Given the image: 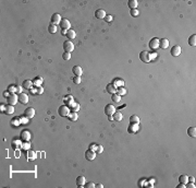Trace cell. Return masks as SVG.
Listing matches in <instances>:
<instances>
[{"label":"cell","mask_w":196,"mask_h":188,"mask_svg":"<svg viewBox=\"0 0 196 188\" xmlns=\"http://www.w3.org/2000/svg\"><path fill=\"white\" fill-rule=\"evenodd\" d=\"M189 44L191 46H195L196 45V34H192L189 38Z\"/></svg>","instance_id":"cell-28"},{"label":"cell","mask_w":196,"mask_h":188,"mask_svg":"<svg viewBox=\"0 0 196 188\" xmlns=\"http://www.w3.org/2000/svg\"><path fill=\"white\" fill-rule=\"evenodd\" d=\"M26 155H27V160H35L36 157H37V154H36V152L35 151H33V150H27V153H26Z\"/></svg>","instance_id":"cell-20"},{"label":"cell","mask_w":196,"mask_h":188,"mask_svg":"<svg viewBox=\"0 0 196 188\" xmlns=\"http://www.w3.org/2000/svg\"><path fill=\"white\" fill-rule=\"evenodd\" d=\"M111 100H112V102H114V103H119L120 101H121V96L114 93V94H112V96H111Z\"/></svg>","instance_id":"cell-34"},{"label":"cell","mask_w":196,"mask_h":188,"mask_svg":"<svg viewBox=\"0 0 196 188\" xmlns=\"http://www.w3.org/2000/svg\"><path fill=\"white\" fill-rule=\"evenodd\" d=\"M63 50H65L67 53H71L74 50V45L73 43L70 41H65L64 43H63Z\"/></svg>","instance_id":"cell-4"},{"label":"cell","mask_w":196,"mask_h":188,"mask_svg":"<svg viewBox=\"0 0 196 188\" xmlns=\"http://www.w3.org/2000/svg\"><path fill=\"white\" fill-rule=\"evenodd\" d=\"M19 101H20V103H22V104H27L28 103V95L25 93H20Z\"/></svg>","instance_id":"cell-13"},{"label":"cell","mask_w":196,"mask_h":188,"mask_svg":"<svg viewBox=\"0 0 196 188\" xmlns=\"http://www.w3.org/2000/svg\"><path fill=\"white\" fill-rule=\"evenodd\" d=\"M7 115H11L14 113V107L13 105H10V104H8V105H5V108H4V112Z\"/></svg>","instance_id":"cell-21"},{"label":"cell","mask_w":196,"mask_h":188,"mask_svg":"<svg viewBox=\"0 0 196 188\" xmlns=\"http://www.w3.org/2000/svg\"><path fill=\"white\" fill-rule=\"evenodd\" d=\"M181 50H182V49H181V47L179 45H176V46H173L172 48H171L170 53H171V55H172L173 57H178V56H180Z\"/></svg>","instance_id":"cell-10"},{"label":"cell","mask_w":196,"mask_h":188,"mask_svg":"<svg viewBox=\"0 0 196 188\" xmlns=\"http://www.w3.org/2000/svg\"><path fill=\"white\" fill-rule=\"evenodd\" d=\"M61 33H62V35H67V33H68V30H62V31H61Z\"/></svg>","instance_id":"cell-52"},{"label":"cell","mask_w":196,"mask_h":188,"mask_svg":"<svg viewBox=\"0 0 196 188\" xmlns=\"http://www.w3.org/2000/svg\"><path fill=\"white\" fill-rule=\"evenodd\" d=\"M67 36H68L69 40H74L75 36H76V33H75L74 30L70 29V30L68 31V33H67Z\"/></svg>","instance_id":"cell-24"},{"label":"cell","mask_w":196,"mask_h":188,"mask_svg":"<svg viewBox=\"0 0 196 188\" xmlns=\"http://www.w3.org/2000/svg\"><path fill=\"white\" fill-rule=\"evenodd\" d=\"M169 46V41L167 40V38H161V40H159V47L162 49H166L168 48Z\"/></svg>","instance_id":"cell-16"},{"label":"cell","mask_w":196,"mask_h":188,"mask_svg":"<svg viewBox=\"0 0 196 188\" xmlns=\"http://www.w3.org/2000/svg\"><path fill=\"white\" fill-rule=\"evenodd\" d=\"M194 181H195L194 176H190V177H188V183H194Z\"/></svg>","instance_id":"cell-48"},{"label":"cell","mask_w":196,"mask_h":188,"mask_svg":"<svg viewBox=\"0 0 196 188\" xmlns=\"http://www.w3.org/2000/svg\"><path fill=\"white\" fill-rule=\"evenodd\" d=\"M106 22H108V23H110V22H112V20H113V17L112 16H110V14H107L106 17H105V19H104Z\"/></svg>","instance_id":"cell-42"},{"label":"cell","mask_w":196,"mask_h":188,"mask_svg":"<svg viewBox=\"0 0 196 188\" xmlns=\"http://www.w3.org/2000/svg\"><path fill=\"white\" fill-rule=\"evenodd\" d=\"M114 113H116V107H114L113 105H111V104L106 105V107H105V114L110 116V115H113Z\"/></svg>","instance_id":"cell-5"},{"label":"cell","mask_w":196,"mask_h":188,"mask_svg":"<svg viewBox=\"0 0 196 188\" xmlns=\"http://www.w3.org/2000/svg\"><path fill=\"white\" fill-rule=\"evenodd\" d=\"M12 145H13L14 149H16L17 147H20V145H21V141H20V140H13V141H12Z\"/></svg>","instance_id":"cell-39"},{"label":"cell","mask_w":196,"mask_h":188,"mask_svg":"<svg viewBox=\"0 0 196 188\" xmlns=\"http://www.w3.org/2000/svg\"><path fill=\"white\" fill-rule=\"evenodd\" d=\"M60 26L62 28V30H70L71 29V24H70V21L68 19H62L61 22H60Z\"/></svg>","instance_id":"cell-12"},{"label":"cell","mask_w":196,"mask_h":188,"mask_svg":"<svg viewBox=\"0 0 196 188\" xmlns=\"http://www.w3.org/2000/svg\"><path fill=\"white\" fill-rule=\"evenodd\" d=\"M177 188H185V184H182V183H180V184L177 186Z\"/></svg>","instance_id":"cell-51"},{"label":"cell","mask_w":196,"mask_h":188,"mask_svg":"<svg viewBox=\"0 0 196 188\" xmlns=\"http://www.w3.org/2000/svg\"><path fill=\"white\" fill-rule=\"evenodd\" d=\"M80 104H78V103H76V104H75V105L73 106V107H72V112H77V110L78 109H80Z\"/></svg>","instance_id":"cell-47"},{"label":"cell","mask_w":196,"mask_h":188,"mask_svg":"<svg viewBox=\"0 0 196 188\" xmlns=\"http://www.w3.org/2000/svg\"><path fill=\"white\" fill-rule=\"evenodd\" d=\"M108 119H109L110 121H112L113 120V116L112 115H110V116H108Z\"/></svg>","instance_id":"cell-53"},{"label":"cell","mask_w":196,"mask_h":188,"mask_svg":"<svg viewBox=\"0 0 196 188\" xmlns=\"http://www.w3.org/2000/svg\"><path fill=\"white\" fill-rule=\"evenodd\" d=\"M81 81H82V79H81V77H77V76H75L74 78H73V82L75 83V84H80V83H81Z\"/></svg>","instance_id":"cell-43"},{"label":"cell","mask_w":196,"mask_h":188,"mask_svg":"<svg viewBox=\"0 0 196 188\" xmlns=\"http://www.w3.org/2000/svg\"><path fill=\"white\" fill-rule=\"evenodd\" d=\"M21 139L23 141H29V139H31V132L26 129H23L21 131Z\"/></svg>","instance_id":"cell-7"},{"label":"cell","mask_w":196,"mask_h":188,"mask_svg":"<svg viewBox=\"0 0 196 188\" xmlns=\"http://www.w3.org/2000/svg\"><path fill=\"white\" fill-rule=\"evenodd\" d=\"M117 94L120 95V96H122V95H125L126 94V90L123 86H120L119 89H117Z\"/></svg>","instance_id":"cell-32"},{"label":"cell","mask_w":196,"mask_h":188,"mask_svg":"<svg viewBox=\"0 0 196 188\" xmlns=\"http://www.w3.org/2000/svg\"><path fill=\"white\" fill-rule=\"evenodd\" d=\"M97 145L98 144H90L89 149H90V150H93V151H96V149H97Z\"/></svg>","instance_id":"cell-49"},{"label":"cell","mask_w":196,"mask_h":188,"mask_svg":"<svg viewBox=\"0 0 196 188\" xmlns=\"http://www.w3.org/2000/svg\"><path fill=\"white\" fill-rule=\"evenodd\" d=\"M33 92H35L36 94H43V92H44V88L43 86H36V89L35 90H32Z\"/></svg>","instance_id":"cell-36"},{"label":"cell","mask_w":196,"mask_h":188,"mask_svg":"<svg viewBox=\"0 0 196 188\" xmlns=\"http://www.w3.org/2000/svg\"><path fill=\"white\" fill-rule=\"evenodd\" d=\"M22 85L24 89H32V86L34 84H33V81H31V80H25V81L22 83Z\"/></svg>","instance_id":"cell-25"},{"label":"cell","mask_w":196,"mask_h":188,"mask_svg":"<svg viewBox=\"0 0 196 188\" xmlns=\"http://www.w3.org/2000/svg\"><path fill=\"white\" fill-rule=\"evenodd\" d=\"M48 32L50 33V34H55V33L57 32V25L55 24H49V26H48Z\"/></svg>","instance_id":"cell-30"},{"label":"cell","mask_w":196,"mask_h":188,"mask_svg":"<svg viewBox=\"0 0 196 188\" xmlns=\"http://www.w3.org/2000/svg\"><path fill=\"white\" fill-rule=\"evenodd\" d=\"M104 152V147L102 145H100V144H98L97 145V149H96V153H102Z\"/></svg>","instance_id":"cell-44"},{"label":"cell","mask_w":196,"mask_h":188,"mask_svg":"<svg viewBox=\"0 0 196 188\" xmlns=\"http://www.w3.org/2000/svg\"><path fill=\"white\" fill-rule=\"evenodd\" d=\"M85 183H86V180H85V177H84V176H77L76 177V185L80 188L84 187Z\"/></svg>","instance_id":"cell-15"},{"label":"cell","mask_w":196,"mask_h":188,"mask_svg":"<svg viewBox=\"0 0 196 188\" xmlns=\"http://www.w3.org/2000/svg\"><path fill=\"white\" fill-rule=\"evenodd\" d=\"M106 16H107L106 11H105L104 9H98V10L95 12V17L97 18V19H105Z\"/></svg>","instance_id":"cell-14"},{"label":"cell","mask_w":196,"mask_h":188,"mask_svg":"<svg viewBox=\"0 0 196 188\" xmlns=\"http://www.w3.org/2000/svg\"><path fill=\"white\" fill-rule=\"evenodd\" d=\"M68 117L72 121H76L77 120V113L76 112H70V114L68 115Z\"/></svg>","instance_id":"cell-27"},{"label":"cell","mask_w":196,"mask_h":188,"mask_svg":"<svg viewBox=\"0 0 196 188\" xmlns=\"http://www.w3.org/2000/svg\"><path fill=\"white\" fill-rule=\"evenodd\" d=\"M149 47H150L152 49H157V48H159V38H156V37L152 38V40H150V42H149Z\"/></svg>","instance_id":"cell-9"},{"label":"cell","mask_w":196,"mask_h":188,"mask_svg":"<svg viewBox=\"0 0 196 188\" xmlns=\"http://www.w3.org/2000/svg\"><path fill=\"white\" fill-rule=\"evenodd\" d=\"M96 187H97V188H102L104 186H102V184H97V185H96Z\"/></svg>","instance_id":"cell-54"},{"label":"cell","mask_w":196,"mask_h":188,"mask_svg":"<svg viewBox=\"0 0 196 188\" xmlns=\"http://www.w3.org/2000/svg\"><path fill=\"white\" fill-rule=\"evenodd\" d=\"M112 116H113V120H116V121H121L122 120V117H123L122 114L120 112H116Z\"/></svg>","instance_id":"cell-29"},{"label":"cell","mask_w":196,"mask_h":188,"mask_svg":"<svg viewBox=\"0 0 196 188\" xmlns=\"http://www.w3.org/2000/svg\"><path fill=\"white\" fill-rule=\"evenodd\" d=\"M140 59L143 62H150V60H152V55L146 52V50H143L141 54H140Z\"/></svg>","instance_id":"cell-1"},{"label":"cell","mask_w":196,"mask_h":188,"mask_svg":"<svg viewBox=\"0 0 196 188\" xmlns=\"http://www.w3.org/2000/svg\"><path fill=\"white\" fill-rule=\"evenodd\" d=\"M188 177L189 176H186V175H181L179 177V181L182 184H186L188 183Z\"/></svg>","instance_id":"cell-37"},{"label":"cell","mask_w":196,"mask_h":188,"mask_svg":"<svg viewBox=\"0 0 196 188\" xmlns=\"http://www.w3.org/2000/svg\"><path fill=\"white\" fill-rule=\"evenodd\" d=\"M137 131H138V124H130V126H129L130 133H135Z\"/></svg>","instance_id":"cell-19"},{"label":"cell","mask_w":196,"mask_h":188,"mask_svg":"<svg viewBox=\"0 0 196 188\" xmlns=\"http://www.w3.org/2000/svg\"><path fill=\"white\" fill-rule=\"evenodd\" d=\"M72 71H73V73L77 77H81L83 73V70H82V68H81V66H74V67L72 68Z\"/></svg>","instance_id":"cell-17"},{"label":"cell","mask_w":196,"mask_h":188,"mask_svg":"<svg viewBox=\"0 0 196 188\" xmlns=\"http://www.w3.org/2000/svg\"><path fill=\"white\" fill-rule=\"evenodd\" d=\"M188 135L191 138H195L196 137V128L195 127H190L188 129Z\"/></svg>","instance_id":"cell-22"},{"label":"cell","mask_w":196,"mask_h":188,"mask_svg":"<svg viewBox=\"0 0 196 188\" xmlns=\"http://www.w3.org/2000/svg\"><path fill=\"white\" fill-rule=\"evenodd\" d=\"M143 181H144V179H141V180H140V183H138V186H142V185L144 184Z\"/></svg>","instance_id":"cell-55"},{"label":"cell","mask_w":196,"mask_h":188,"mask_svg":"<svg viewBox=\"0 0 196 188\" xmlns=\"http://www.w3.org/2000/svg\"><path fill=\"white\" fill-rule=\"evenodd\" d=\"M84 187H86V188H95L96 187V185L93 183V181H89V183H85V185H84Z\"/></svg>","instance_id":"cell-41"},{"label":"cell","mask_w":196,"mask_h":188,"mask_svg":"<svg viewBox=\"0 0 196 188\" xmlns=\"http://www.w3.org/2000/svg\"><path fill=\"white\" fill-rule=\"evenodd\" d=\"M138 14H140V11H138L137 9H132L131 10V16L132 17H138Z\"/></svg>","instance_id":"cell-40"},{"label":"cell","mask_w":196,"mask_h":188,"mask_svg":"<svg viewBox=\"0 0 196 188\" xmlns=\"http://www.w3.org/2000/svg\"><path fill=\"white\" fill-rule=\"evenodd\" d=\"M130 123L131 124H138L140 123V118H138V116L136 115H133L130 117Z\"/></svg>","instance_id":"cell-31"},{"label":"cell","mask_w":196,"mask_h":188,"mask_svg":"<svg viewBox=\"0 0 196 188\" xmlns=\"http://www.w3.org/2000/svg\"><path fill=\"white\" fill-rule=\"evenodd\" d=\"M8 92H11V93H14V92H16V86L10 85V86L8 88Z\"/></svg>","instance_id":"cell-45"},{"label":"cell","mask_w":196,"mask_h":188,"mask_svg":"<svg viewBox=\"0 0 196 188\" xmlns=\"http://www.w3.org/2000/svg\"><path fill=\"white\" fill-rule=\"evenodd\" d=\"M16 93L17 94L22 93V86H16Z\"/></svg>","instance_id":"cell-50"},{"label":"cell","mask_w":196,"mask_h":188,"mask_svg":"<svg viewBox=\"0 0 196 188\" xmlns=\"http://www.w3.org/2000/svg\"><path fill=\"white\" fill-rule=\"evenodd\" d=\"M21 147H22V149L23 150H29V148H31V144H29V142L28 141H24L22 144H21Z\"/></svg>","instance_id":"cell-35"},{"label":"cell","mask_w":196,"mask_h":188,"mask_svg":"<svg viewBox=\"0 0 196 188\" xmlns=\"http://www.w3.org/2000/svg\"><path fill=\"white\" fill-rule=\"evenodd\" d=\"M113 84L116 85V86H123L124 85V81H123V80H120V79H114L113 80Z\"/></svg>","instance_id":"cell-33"},{"label":"cell","mask_w":196,"mask_h":188,"mask_svg":"<svg viewBox=\"0 0 196 188\" xmlns=\"http://www.w3.org/2000/svg\"><path fill=\"white\" fill-rule=\"evenodd\" d=\"M58 112H59V115L61 116V117H67V116L70 114V109H69V107L67 105H61L59 107Z\"/></svg>","instance_id":"cell-2"},{"label":"cell","mask_w":196,"mask_h":188,"mask_svg":"<svg viewBox=\"0 0 196 188\" xmlns=\"http://www.w3.org/2000/svg\"><path fill=\"white\" fill-rule=\"evenodd\" d=\"M107 92L110 94H114L117 93V86L113 84V83H109V84L107 85Z\"/></svg>","instance_id":"cell-18"},{"label":"cell","mask_w":196,"mask_h":188,"mask_svg":"<svg viewBox=\"0 0 196 188\" xmlns=\"http://www.w3.org/2000/svg\"><path fill=\"white\" fill-rule=\"evenodd\" d=\"M137 5H138L137 0H129V2H128V6H129V8L131 9V10H132V9H136Z\"/></svg>","instance_id":"cell-23"},{"label":"cell","mask_w":196,"mask_h":188,"mask_svg":"<svg viewBox=\"0 0 196 188\" xmlns=\"http://www.w3.org/2000/svg\"><path fill=\"white\" fill-rule=\"evenodd\" d=\"M72 101H73V97H72L71 95H68L67 97H64V102L67 103V104H69L70 102H72Z\"/></svg>","instance_id":"cell-46"},{"label":"cell","mask_w":196,"mask_h":188,"mask_svg":"<svg viewBox=\"0 0 196 188\" xmlns=\"http://www.w3.org/2000/svg\"><path fill=\"white\" fill-rule=\"evenodd\" d=\"M85 157H86V160H88V161H93L96 157V152L88 149V150L85 152Z\"/></svg>","instance_id":"cell-11"},{"label":"cell","mask_w":196,"mask_h":188,"mask_svg":"<svg viewBox=\"0 0 196 188\" xmlns=\"http://www.w3.org/2000/svg\"><path fill=\"white\" fill-rule=\"evenodd\" d=\"M41 83H43V78H41V77H36V78L33 80V84L35 86H40Z\"/></svg>","instance_id":"cell-26"},{"label":"cell","mask_w":196,"mask_h":188,"mask_svg":"<svg viewBox=\"0 0 196 188\" xmlns=\"http://www.w3.org/2000/svg\"><path fill=\"white\" fill-rule=\"evenodd\" d=\"M19 101V94H14V93H11L10 96L7 97V103H9L10 105H15Z\"/></svg>","instance_id":"cell-3"},{"label":"cell","mask_w":196,"mask_h":188,"mask_svg":"<svg viewBox=\"0 0 196 188\" xmlns=\"http://www.w3.org/2000/svg\"><path fill=\"white\" fill-rule=\"evenodd\" d=\"M34 115H35V109L33 108V107H28V108H26L25 112H24V117H26L28 119L33 118Z\"/></svg>","instance_id":"cell-6"},{"label":"cell","mask_w":196,"mask_h":188,"mask_svg":"<svg viewBox=\"0 0 196 188\" xmlns=\"http://www.w3.org/2000/svg\"><path fill=\"white\" fill-rule=\"evenodd\" d=\"M61 16H60L59 13H53L52 16H51V23L52 24H55V25H57V24H60V22H61Z\"/></svg>","instance_id":"cell-8"},{"label":"cell","mask_w":196,"mask_h":188,"mask_svg":"<svg viewBox=\"0 0 196 188\" xmlns=\"http://www.w3.org/2000/svg\"><path fill=\"white\" fill-rule=\"evenodd\" d=\"M62 57H63L64 60H70V59H71V53L64 52V53H63V55H62Z\"/></svg>","instance_id":"cell-38"}]
</instances>
